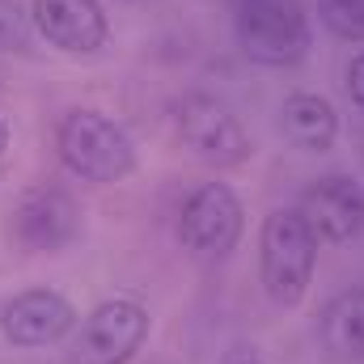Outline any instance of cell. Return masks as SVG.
Instances as JSON below:
<instances>
[{
    "mask_svg": "<svg viewBox=\"0 0 364 364\" xmlns=\"http://www.w3.org/2000/svg\"><path fill=\"white\" fill-rule=\"evenodd\" d=\"M55 153L81 182H123L136 170L132 136L102 110H68L55 127Z\"/></svg>",
    "mask_w": 364,
    "mask_h": 364,
    "instance_id": "1",
    "label": "cell"
},
{
    "mask_svg": "<svg viewBox=\"0 0 364 364\" xmlns=\"http://www.w3.org/2000/svg\"><path fill=\"white\" fill-rule=\"evenodd\" d=\"M259 263H263V288L275 305L292 309L305 301L314 263H318V237L296 208L267 212L263 237H259Z\"/></svg>",
    "mask_w": 364,
    "mask_h": 364,
    "instance_id": "2",
    "label": "cell"
},
{
    "mask_svg": "<svg viewBox=\"0 0 364 364\" xmlns=\"http://www.w3.org/2000/svg\"><path fill=\"white\" fill-rule=\"evenodd\" d=\"M237 43L255 64L288 68L309 51V17L301 0H229Z\"/></svg>",
    "mask_w": 364,
    "mask_h": 364,
    "instance_id": "3",
    "label": "cell"
},
{
    "mask_svg": "<svg viewBox=\"0 0 364 364\" xmlns=\"http://www.w3.org/2000/svg\"><path fill=\"white\" fill-rule=\"evenodd\" d=\"M174 127L178 140L208 166H242L250 157V136L242 127V119L233 114L229 102L212 97V93H186L174 102Z\"/></svg>",
    "mask_w": 364,
    "mask_h": 364,
    "instance_id": "4",
    "label": "cell"
},
{
    "mask_svg": "<svg viewBox=\"0 0 364 364\" xmlns=\"http://www.w3.org/2000/svg\"><path fill=\"white\" fill-rule=\"evenodd\" d=\"M246 229L242 199L225 182H199L178 208V242L195 259H225Z\"/></svg>",
    "mask_w": 364,
    "mask_h": 364,
    "instance_id": "5",
    "label": "cell"
},
{
    "mask_svg": "<svg viewBox=\"0 0 364 364\" xmlns=\"http://www.w3.org/2000/svg\"><path fill=\"white\" fill-rule=\"evenodd\" d=\"M149 339V309L136 296H110L85 314L77 339H73V364H127Z\"/></svg>",
    "mask_w": 364,
    "mask_h": 364,
    "instance_id": "6",
    "label": "cell"
},
{
    "mask_svg": "<svg viewBox=\"0 0 364 364\" xmlns=\"http://www.w3.org/2000/svg\"><path fill=\"white\" fill-rule=\"evenodd\" d=\"M77 326V309L55 288H26L0 305V335L13 348H47L60 343Z\"/></svg>",
    "mask_w": 364,
    "mask_h": 364,
    "instance_id": "7",
    "label": "cell"
},
{
    "mask_svg": "<svg viewBox=\"0 0 364 364\" xmlns=\"http://www.w3.org/2000/svg\"><path fill=\"white\" fill-rule=\"evenodd\" d=\"M77 229H81V212L73 195H64L60 186H30L13 208V237L34 255H51L68 246Z\"/></svg>",
    "mask_w": 364,
    "mask_h": 364,
    "instance_id": "8",
    "label": "cell"
},
{
    "mask_svg": "<svg viewBox=\"0 0 364 364\" xmlns=\"http://www.w3.org/2000/svg\"><path fill=\"white\" fill-rule=\"evenodd\" d=\"M296 212L305 216L318 242H352L364 229V191L348 174H326L301 191Z\"/></svg>",
    "mask_w": 364,
    "mask_h": 364,
    "instance_id": "9",
    "label": "cell"
},
{
    "mask_svg": "<svg viewBox=\"0 0 364 364\" xmlns=\"http://www.w3.org/2000/svg\"><path fill=\"white\" fill-rule=\"evenodd\" d=\"M34 30L64 55H93L110 38V17L102 0H34Z\"/></svg>",
    "mask_w": 364,
    "mask_h": 364,
    "instance_id": "10",
    "label": "cell"
},
{
    "mask_svg": "<svg viewBox=\"0 0 364 364\" xmlns=\"http://www.w3.org/2000/svg\"><path fill=\"white\" fill-rule=\"evenodd\" d=\"M279 132L301 153H326L339 136V114L322 93H288L279 106Z\"/></svg>",
    "mask_w": 364,
    "mask_h": 364,
    "instance_id": "11",
    "label": "cell"
},
{
    "mask_svg": "<svg viewBox=\"0 0 364 364\" xmlns=\"http://www.w3.org/2000/svg\"><path fill=\"white\" fill-rule=\"evenodd\" d=\"M322 348L343 364L364 360V288H343L318 318Z\"/></svg>",
    "mask_w": 364,
    "mask_h": 364,
    "instance_id": "12",
    "label": "cell"
},
{
    "mask_svg": "<svg viewBox=\"0 0 364 364\" xmlns=\"http://www.w3.org/2000/svg\"><path fill=\"white\" fill-rule=\"evenodd\" d=\"M318 17L331 26V34L364 43V0H318Z\"/></svg>",
    "mask_w": 364,
    "mask_h": 364,
    "instance_id": "13",
    "label": "cell"
},
{
    "mask_svg": "<svg viewBox=\"0 0 364 364\" xmlns=\"http://www.w3.org/2000/svg\"><path fill=\"white\" fill-rule=\"evenodd\" d=\"M30 43V21L17 9V0H0V47L4 51H21Z\"/></svg>",
    "mask_w": 364,
    "mask_h": 364,
    "instance_id": "14",
    "label": "cell"
},
{
    "mask_svg": "<svg viewBox=\"0 0 364 364\" xmlns=\"http://www.w3.org/2000/svg\"><path fill=\"white\" fill-rule=\"evenodd\" d=\"M348 93H352L356 110H364V51L352 55V64H348Z\"/></svg>",
    "mask_w": 364,
    "mask_h": 364,
    "instance_id": "15",
    "label": "cell"
},
{
    "mask_svg": "<svg viewBox=\"0 0 364 364\" xmlns=\"http://www.w3.org/2000/svg\"><path fill=\"white\" fill-rule=\"evenodd\" d=\"M225 364H263V360H259L255 352H233V356H229Z\"/></svg>",
    "mask_w": 364,
    "mask_h": 364,
    "instance_id": "16",
    "label": "cell"
},
{
    "mask_svg": "<svg viewBox=\"0 0 364 364\" xmlns=\"http://www.w3.org/2000/svg\"><path fill=\"white\" fill-rule=\"evenodd\" d=\"M4 153H9V123L0 119V157H4Z\"/></svg>",
    "mask_w": 364,
    "mask_h": 364,
    "instance_id": "17",
    "label": "cell"
}]
</instances>
